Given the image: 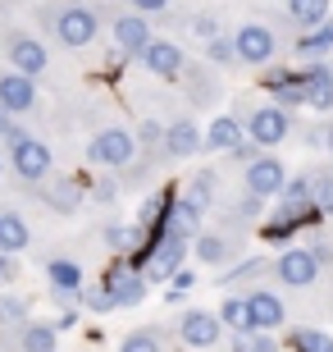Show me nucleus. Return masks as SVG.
<instances>
[{
  "mask_svg": "<svg viewBox=\"0 0 333 352\" xmlns=\"http://www.w3.org/2000/svg\"><path fill=\"white\" fill-rule=\"evenodd\" d=\"M41 23L65 51H87L101 37V10L91 0H51L41 10Z\"/></svg>",
  "mask_w": 333,
  "mask_h": 352,
  "instance_id": "obj_1",
  "label": "nucleus"
},
{
  "mask_svg": "<svg viewBox=\"0 0 333 352\" xmlns=\"http://www.w3.org/2000/svg\"><path fill=\"white\" fill-rule=\"evenodd\" d=\"M5 165H10V174L19 183H27V188H41V183L55 174L51 146L41 142V138H32L27 129H14L10 138H5Z\"/></svg>",
  "mask_w": 333,
  "mask_h": 352,
  "instance_id": "obj_2",
  "label": "nucleus"
},
{
  "mask_svg": "<svg viewBox=\"0 0 333 352\" xmlns=\"http://www.w3.org/2000/svg\"><path fill=\"white\" fill-rule=\"evenodd\" d=\"M238 124H242L246 142L260 146V151L283 146L297 133V115H292V110H283V105H274V101H246L242 115H238Z\"/></svg>",
  "mask_w": 333,
  "mask_h": 352,
  "instance_id": "obj_3",
  "label": "nucleus"
},
{
  "mask_svg": "<svg viewBox=\"0 0 333 352\" xmlns=\"http://www.w3.org/2000/svg\"><path fill=\"white\" fill-rule=\"evenodd\" d=\"M0 55H5V69H19L27 78H41L51 69V51L37 32L27 28H0Z\"/></svg>",
  "mask_w": 333,
  "mask_h": 352,
  "instance_id": "obj_4",
  "label": "nucleus"
},
{
  "mask_svg": "<svg viewBox=\"0 0 333 352\" xmlns=\"http://www.w3.org/2000/svg\"><path fill=\"white\" fill-rule=\"evenodd\" d=\"M87 160L96 165V170H105V174L128 170L133 160H137V138H133V129H124V124H105L101 133H91Z\"/></svg>",
  "mask_w": 333,
  "mask_h": 352,
  "instance_id": "obj_5",
  "label": "nucleus"
},
{
  "mask_svg": "<svg viewBox=\"0 0 333 352\" xmlns=\"http://www.w3.org/2000/svg\"><path fill=\"white\" fill-rule=\"evenodd\" d=\"M101 288H105V298H110L115 311H128V307H137V302L146 298V274H141L128 256H115L101 274Z\"/></svg>",
  "mask_w": 333,
  "mask_h": 352,
  "instance_id": "obj_6",
  "label": "nucleus"
},
{
  "mask_svg": "<svg viewBox=\"0 0 333 352\" xmlns=\"http://www.w3.org/2000/svg\"><path fill=\"white\" fill-rule=\"evenodd\" d=\"M174 339L183 343V348L192 352H210L224 343V325H219L215 311H205V307H187V311L174 316Z\"/></svg>",
  "mask_w": 333,
  "mask_h": 352,
  "instance_id": "obj_7",
  "label": "nucleus"
},
{
  "mask_svg": "<svg viewBox=\"0 0 333 352\" xmlns=\"http://www.w3.org/2000/svg\"><path fill=\"white\" fill-rule=\"evenodd\" d=\"M274 279H279V288H292V293H306V288L320 284L324 265L315 261V252L310 248H283L279 256H274Z\"/></svg>",
  "mask_w": 333,
  "mask_h": 352,
  "instance_id": "obj_8",
  "label": "nucleus"
},
{
  "mask_svg": "<svg viewBox=\"0 0 333 352\" xmlns=\"http://www.w3.org/2000/svg\"><path fill=\"white\" fill-rule=\"evenodd\" d=\"M288 183V165H283L274 151H256V156L242 165V192L256 197V201H269V197L283 192Z\"/></svg>",
  "mask_w": 333,
  "mask_h": 352,
  "instance_id": "obj_9",
  "label": "nucleus"
},
{
  "mask_svg": "<svg viewBox=\"0 0 333 352\" xmlns=\"http://www.w3.org/2000/svg\"><path fill=\"white\" fill-rule=\"evenodd\" d=\"M233 51H238V65H251V69H269L279 60V37L269 23H242L233 32Z\"/></svg>",
  "mask_w": 333,
  "mask_h": 352,
  "instance_id": "obj_10",
  "label": "nucleus"
},
{
  "mask_svg": "<svg viewBox=\"0 0 333 352\" xmlns=\"http://www.w3.org/2000/svg\"><path fill=\"white\" fill-rule=\"evenodd\" d=\"M46 284H51L55 302H65V311H78L82 307V288H87V274L73 256H51L46 261Z\"/></svg>",
  "mask_w": 333,
  "mask_h": 352,
  "instance_id": "obj_11",
  "label": "nucleus"
},
{
  "mask_svg": "<svg viewBox=\"0 0 333 352\" xmlns=\"http://www.w3.org/2000/svg\"><path fill=\"white\" fill-rule=\"evenodd\" d=\"M0 105H5L14 119L32 115V110L41 105L37 78H27V74H19V69H0Z\"/></svg>",
  "mask_w": 333,
  "mask_h": 352,
  "instance_id": "obj_12",
  "label": "nucleus"
},
{
  "mask_svg": "<svg viewBox=\"0 0 333 352\" xmlns=\"http://www.w3.org/2000/svg\"><path fill=\"white\" fill-rule=\"evenodd\" d=\"M137 60L146 65V74H151V78H165V82H179L183 74H187V55H183V46L160 41V37H155L151 46L137 55Z\"/></svg>",
  "mask_w": 333,
  "mask_h": 352,
  "instance_id": "obj_13",
  "label": "nucleus"
},
{
  "mask_svg": "<svg viewBox=\"0 0 333 352\" xmlns=\"http://www.w3.org/2000/svg\"><path fill=\"white\" fill-rule=\"evenodd\" d=\"M110 37H115V51L119 55H141L155 41L146 14H115V19H110Z\"/></svg>",
  "mask_w": 333,
  "mask_h": 352,
  "instance_id": "obj_14",
  "label": "nucleus"
},
{
  "mask_svg": "<svg viewBox=\"0 0 333 352\" xmlns=\"http://www.w3.org/2000/svg\"><path fill=\"white\" fill-rule=\"evenodd\" d=\"M41 206L55 210V215H73L78 206H82V179H73V174H51V179L37 188Z\"/></svg>",
  "mask_w": 333,
  "mask_h": 352,
  "instance_id": "obj_15",
  "label": "nucleus"
},
{
  "mask_svg": "<svg viewBox=\"0 0 333 352\" xmlns=\"http://www.w3.org/2000/svg\"><path fill=\"white\" fill-rule=\"evenodd\" d=\"M242 298H246V307H251V325L256 329L274 334V329L288 325V307H283V298L274 293V288H246Z\"/></svg>",
  "mask_w": 333,
  "mask_h": 352,
  "instance_id": "obj_16",
  "label": "nucleus"
},
{
  "mask_svg": "<svg viewBox=\"0 0 333 352\" xmlns=\"http://www.w3.org/2000/svg\"><path fill=\"white\" fill-rule=\"evenodd\" d=\"M201 151V124L192 115H179L165 124V160H192Z\"/></svg>",
  "mask_w": 333,
  "mask_h": 352,
  "instance_id": "obj_17",
  "label": "nucleus"
},
{
  "mask_svg": "<svg viewBox=\"0 0 333 352\" xmlns=\"http://www.w3.org/2000/svg\"><path fill=\"white\" fill-rule=\"evenodd\" d=\"M238 146H246V133L238 124V115H215L201 133V151H215V156H233Z\"/></svg>",
  "mask_w": 333,
  "mask_h": 352,
  "instance_id": "obj_18",
  "label": "nucleus"
},
{
  "mask_svg": "<svg viewBox=\"0 0 333 352\" xmlns=\"http://www.w3.org/2000/svg\"><path fill=\"white\" fill-rule=\"evenodd\" d=\"M192 252H196V261L224 270V265L242 252V234H215V229H201V234L192 238Z\"/></svg>",
  "mask_w": 333,
  "mask_h": 352,
  "instance_id": "obj_19",
  "label": "nucleus"
},
{
  "mask_svg": "<svg viewBox=\"0 0 333 352\" xmlns=\"http://www.w3.org/2000/svg\"><path fill=\"white\" fill-rule=\"evenodd\" d=\"M0 348L5 352H55L60 348V329L46 325V320H27L23 329L10 334V343H5V334H0Z\"/></svg>",
  "mask_w": 333,
  "mask_h": 352,
  "instance_id": "obj_20",
  "label": "nucleus"
},
{
  "mask_svg": "<svg viewBox=\"0 0 333 352\" xmlns=\"http://www.w3.org/2000/svg\"><path fill=\"white\" fill-rule=\"evenodd\" d=\"M265 91H269L274 105L292 110V115L306 105V87H301V74H297V69H269L265 74Z\"/></svg>",
  "mask_w": 333,
  "mask_h": 352,
  "instance_id": "obj_21",
  "label": "nucleus"
},
{
  "mask_svg": "<svg viewBox=\"0 0 333 352\" xmlns=\"http://www.w3.org/2000/svg\"><path fill=\"white\" fill-rule=\"evenodd\" d=\"M297 74H301V87H306V105L320 110V115H329L333 110V69L320 65V60H310V65L297 69Z\"/></svg>",
  "mask_w": 333,
  "mask_h": 352,
  "instance_id": "obj_22",
  "label": "nucleus"
},
{
  "mask_svg": "<svg viewBox=\"0 0 333 352\" xmlns=\"http://www.w3.org/2000/svg\"><path fill=\"white\" fill-rule=\"evenodd\" d=\"M32 248V224L19 215V210L0 206V252H10V256H19V252Z\"/></svg>",
  "mask_w": 333,
  "mask_h": 352,
  "instance_id": "obj_23",
  "label": "nucleus"
},
{
  "mask_svg": "<svg viewBox=\"0 0 333 352\" xmlns=\"http://www.w3.org/2000/svg\"><path fill=\"white\" fill-rule=\"evenodd\" d=\"M215 197H219V174L215 170H196L192 179H187V188H183V201L192 210H201V215L215 206Z\"/></svg>",
  "mask_w": 333,
  "mask_h": 352,
  "instance_id": "obj_24",
  "label": "nucleus"
},
{
  "mask_svg": "<svg viewBox=\"0 0 333 352\" xmlns=\"http://www.w3.org/2000/svg\"><path fill=\"white\" fill-rule=\"evenodd\" d=\"M219 325H224V334H251V307H246V298L242 293H229V298L219 302Z\"/></svg>",
  "mask_w": 333,
  "mask_h": 352,
  "instance_id": "obj_25",
  "label": "nucleus"
},
{
  "mask_svg": "<svg viewBox=\"0 0 333 352\" xmlns=\"http://www.w3.org/2000/svg\"><path fill=\"white\" fill-rule=\"evenodd\" d=\"M310 183V201H315V210H320L324 220L333 215V165L324 160V165H310V170H301Z\"/></svg>",
  "mask_w": 333,
  "mask_h": 352,
  "instance_id": "obj_26",
  "label": "nucleus"
},
{
  "mask_svg": "<svg viewBox=\"0 0 333 352\" xmlns=\"http://www.w3.org/2000/svg\"><path fill=\"white\" fill-rule=\"evenodd\" d=\"M283 352H333V334L315 325H292L283 339Z\"/></svg>",
  "mask_w": 333,
  "mask_h": 352,
  "instance_id": "obj_27",
  "label": "nucleus"
},
{
  "mask_svg": "<svg viewBox=\"0 0 333 352\" xmlns=\"http://www.w3.org/2000/svg\"><path fill=\"white\" fill-rule=\"evenodd\" d=\"M288 14H292L297 32H315L329 23V0H288Z\"/></svg>",
  "mask_w": 333,
  "mask_h": 352,
  "instance_id": "obj_28",
  "label": "nucleus"
},
{
  "mask_svg": "<svg viewBox=\"0 0 333 352\" xmlns=\"http://www.w3.org/2000/svg\"><path fill=\"white\" fill-rule=\"evenodd\" d=\"M32 316H27V302L14 298V293H0V334H14V329H23Z\"/></svg>",
  "mask_w": 333,
  "mask_h": 352,
  "instance_id": "obj_29",
  "label": "nucleus"
},
{
  "mask_svg": "<svg viewBox=\"0 0 333 352\" xmlns=\"http://www.w3.org/2000/svg\"><path fill=\"white\" fill-rule=\"evenodd\" d=\"M119 352H165V329L160 325H141L128 339L119 343Z\"/></svg>",
  "mask_w": 333,
  "mask_h": 352,
  "instance_id": "obj_30",
  "label": "nucleus"
},
{
  "mask_svg": "<svg viewBox=\"0 0 333 352\" xmlns=\"http://www.w3.org/2000/svg\"><path fill=\"white\" fill-rule=\"evenodd\" d=\"M205 60H210V65H219V69H233V65H238V51H233V37H229V32H219V37L205 41Z\"/></svg>",
  "mask_w": 333,
  "mask_h": 352,
  "instance_id": "obj_31",
  "label": "nucleus"
},
{
  "mask_svg": "<svg viewBox=\"0 0 333 352\" xmlns=\"http://www.w3.org/2000/svg\"><path fill=\"white\" fill-rule=\"evenodd\" d=\"M105 243H110V252H119V256H133V252H137V229H133V224H110V229H105Z\"/></svg>",
  "mask_w": 333,
  "mask_h": 352,
  "instance_id": "obj_32",
  "label": "nucleus"
},
{
  "mask_svg": "<svg viewBox=\"0 0 333 352\" xmlns=\"http://www.w3.org/2000/svg\"><path fill=\"white\" fill-rule=\"evenodd\" d=\"M82 307H87V311H115V307H110V298H105V288H101V284L82 288Z\"/></svg>",
  "mask_w": 333,
  "mask_h": 352,
  "instance_id": "obj_33",
  "label": "nucleus"
},
{
  "mask_svg": "<svg viewBox=\"0 0 333 352\" xmlns=\"http://www.w3.org/2000/svg\"><path fill=\"white\" fill-rule=\"evenodd\" d=\"M246 343H251V352H283V343L274 339V334H265V329H251Z\"/></svg>",
  "mask_w": 333,
  "mask_h": 352,
  "instance_id": "obj_34",
  "label": "nucleus"
},
{
  "mask_svg": "<svg viewBox=\"0 0 333 352\" xmlns=\"http://www.w3.org/2000/svg\"><path fill=\"white\" fill-rule=\"evenodd\" d=\"M115 197H119L115 179H96V183H91V201H110V206H115Z\"/></svg>",
  "mask_w": 333,
  "mask_h": 352,
  "instance_id": "obj_35",
  "label": "nucleus"
},
{
  "mask_svg": "<svg viewBox=\"0 0 333 352\" xmlns=\"http://www.w3.org/2000/svg\"><path fill=\"white\" fill-rule=\"evenodd\" d=\"M128 5H133V14H146L151 19V14H165L174 0H128Z\"/></svg>",
  "mask_w": 333,
  "mask_h": 352,
  "instance_id": "obj_36",
  "label": "nucleus"
},
{
  "mask_svg": "<svg viewBox=\"0 0 333 352\" xmlns=\"http://www.w3.org/2000/svg\"><path fill=\"white\" fill-rule=\"evenodd\" d=\"M19 274H23V270H19V261H14L10 252H0V284H14Z\"/></svg>",
  "mask_w": 333,
  "mask_h": 352,
  "instance_id": "obj_37",
  "label": "nucleus"
},
{
  "mask_svg": "<svg viewBox=\"0 0 333 352\" xmlns=\"http://www.w3.org/2000/svg\"><path fill=\"white\" fill-rule=\"evenodd\" d=\"M192 28H196V37H205V41H210V37H219V23L210 19V14H196V19H192Z\"/></svg>",
  "mask_w": 333,
  "mask_h": 352,
  "instance_id": "obj_38",
  "label": "nucleus"
},
{
  "mask_svg": "<svg viewBox=\"0 0 333 352\" xmlns=\"http://www.w3.org/2000/svg\"><path fill=\"white\" fill-rule=\"evenodd\" d=\"M192 284H196L192 274H187V270H179V274H174V279H169V293L179 298V293H187V288H192Z\"/></svg>",
  "mask_w": 333,
  "mask_h": 352,
  "instance_id": "obj_39",
  "label": "nucleus"
},
{
  "mask_svg": "<svg viewBox=\"0 0 333 352\" xmlns=\"http://www.w3.org/2000/svg\"><path fill=\"white\" fill-rule=\"evenodd\" d=\"M14 129H19V119H14L10 110H5V105H0V146H5V138H10Z\"/></svg>",
  "mask_w": 333,
  "mask_h": 352,
  "instance_id": "obj_40",
  "label": "nucleus"
},
{
  "mask_svg": "<svg viewBox=\"0 0 333 352\" xmlns=\"http://www.w3.org/2000/svg\"><path fill=\"white\" fill-rule=\"evenodd\" d=\"M320 32H324V41H329V51H333V14H329V23H324Z\"/></svg>",
  "mask_w": 333,
  "mask_h": 352,
  "instance_id": "obj_41",
  "label": "nucleus"
},
{
  "mask_svg": "<svg viewBox=\"0 0 333 352\" xmlns=\"http://www.w3.org/2000/svg\"><path fill=\"white\" fill-rule=\"evenodd\" d=\"M5 174H10V165H5V151H0V179H5Z\"/></svg>",
  "mask_w": 333,
  "mask_h": 352,
  "instance_id": "obj_42",
  "label": "nucleus"
},
{
  "mask_svg": "<svg viewBox=\"0 0 333 352\" xmlns=\"http://www.w3.org/2000/svg\"><path fill=\"white\" fill-rule=\"evenodd\" d=\"M329 165H333V156H329Z\"/></svg>",
  "mask_w": 333,
  "mask_h": 352,
  "instance_id": "obj_43",
  "label": "nucleus"
}]
</instances>
